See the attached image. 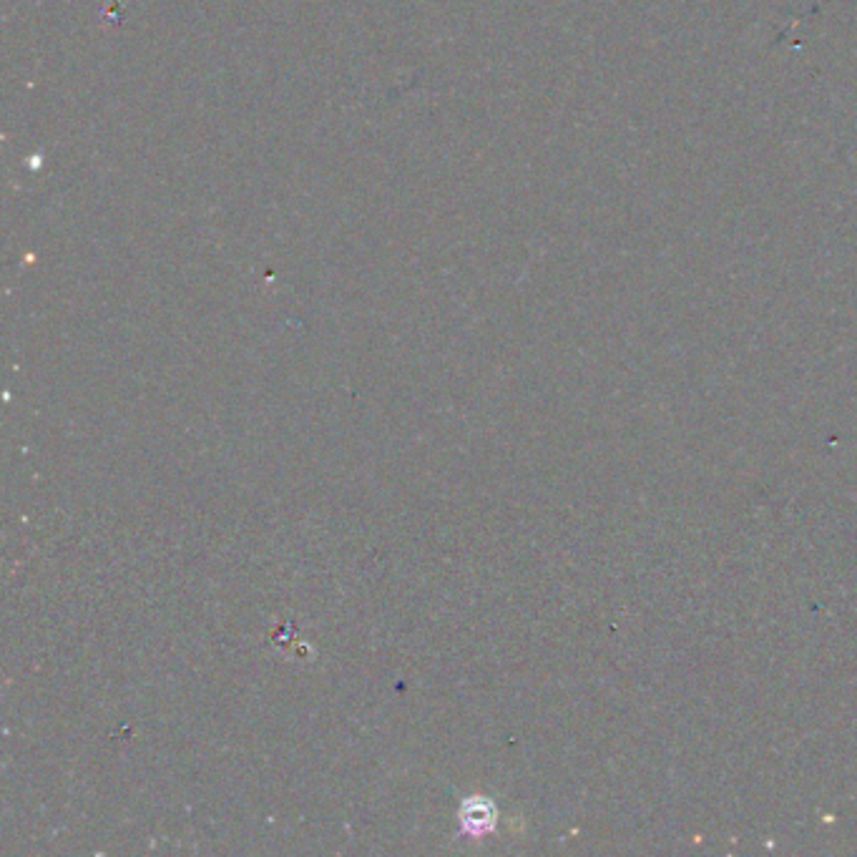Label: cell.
I'll return each instance as SVG.
<instances>
[{
	"label": "cell",
	"mask_w": 857,
	"mask_h": 857,
	"mask_svg": "<svg viewBox=\"0 0 857 857\" xmlns=\"http://www.w3.org/2000/svg\"><path fill=\"white\" fill-rule=\"evenodd\" d=\"M460 822L466 825V830L470 832H481L488 830L491 828V810H488V804L483 802H468L466 804V810L460 812Z\"/></svg>",
	"instance_id": "cell-1"
}]
</instances>
